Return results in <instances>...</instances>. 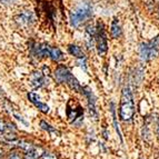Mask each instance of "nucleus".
I'll list each match as a JSON object with an SVG mask.
<instances>
[{"label":"nucleus","mask_w":159,"mask_h":159,"mask_svg":"<svg viewBox=\"0 0 159 159\" xmlns=\"http://www.w3.org/2000/svg\"><path fill=\"white\" fill-rule=\"evenodd\" d=\"M135 115V103H134L133 91L129 86L122 89L121 100L119 107V116L122 121H130Z\"/></svg>","instance_id":"obj_1"},{"label":"nucleus","mask_w":159,"mask_h":159,"mask_svg":"<svg viewBox=\"0 0 159 159\" xmlns=\"http://www.w3.org/2000/svg\"><path fill=\"white\" fill-rule=\"evenodd\" d=\"M55 79L59 82V84H67L69 87L74 89L75 91L78 93H82V87L78 82V80L74 77L67 67L65 66H58V68L55 71Z\"/></svg>","instance_id":"obj_2"},{"label":"nucleus","mask_w":159,"mask_h":159,"mask_svg":"<svg viewBox=\"0 0 159 159\" xmlns=\"http://www.w3.org/2000/svg\"><path fill=\"white\" fill-rule=\"evenodd\" d=\"M93 15V7L90 3L82 2L70 13V22L71 26L79 27L82 22H85L87 19H89Z\"/></svg>","instance_id":"obj_3"},{"label":"nucleus","mask_w":159,"mask_h":159,"mask_svg":"<svg viewBox=\"0 0 159 159\" xmlns=\"http://www.w3.org/2000/svg\"><path fill=\"white\" fill-rule=\"evenodd\" d=\"M139 56L143 61H150L159 56V37L143 43L139 47Z\"/></svg>","instance_id":"obj_4"},{"label":"nucleus","mask_w":159,"mask_h":159,"mask_svg":"<svg viewBox=\"0 0 159 159\" xmlns=\"http://www.w3.org/2000/svg\"><path fill=\"white\" fill-rule=\"evenodd\" d=\"M95 38L97 40V50H98L99 56H103L107 52L108 49V43H107V36L105 31V27L102 24H98L96 28Z\"/></svg>","instance_id":"obj_5"},{"label":"nucleus","mask_w":159,"mask_h":159,"mask_svg":"<svg viewBox=\"0 0 159 159\" xmlns=\"http://www.w3.org/2000/svg\"><path fill=\"white\" fill-rule=\"evenodd\" d=\"M67 116L71 122H75L77 119L81 120L84 118V109L78 103H76V108L72 109L69 106H67Z\"/></svg>","instance_id":"obj_6"},{"label":"nucleus","mask_w":159,"mask_h":159,"mask_svg":"<svg viewBox=\"0 0 159 159\" xmlns=\"http://www.w3.org/2000/svg\"><path fill=\"white\" fill-rule=\"evenodd\" d=\"M29 82H30V86L34 88H40L43 87V86L46 85V78H45V75L43 72L40 71H34L31 74L29 78Z\"/></svg>","instance_id":"obj_7"},{"label":"nucleus","mask_w":159,"mask_h":159,"mask_svg":"<svg viewBox=\"0 0 159 159\" xmlns=\"http://www.w3.org/2000/svg\"><path fill=\"white\" fill-rule=\"evenodd\" d=\"M82 93H85L86 97L88 99V102H89V110H90V115L93 116L95 119H97V109H96V100H95V96H93V91L89 89L88 87L82 88Z\"/></svg>","instance_id":"obj_8"},{"label":"nucleus","mask_w":159,"mask_h":159,"mask_svg":"<svg viewBox=\"0 0 159 159\" xmlns=\"http://www.w3.org/2000/svg\"><path fill=\"white\" fill-rule=\"evenodd\" d=\"M28 99H29L30 102L34 103V106L37 107L41 112H43V114H48V112H49V107H48L46 103L41 102V101H40L39 96H37L34 93H28Z\"/></svg>","instance_id":"obj_9"},{"label":"nucleus","mask_w":159,"mask_h":159,"mask_svg":"<svg viewBox=\"0 0 159 159\" xmlns=\"http://www.w3.org/2000/svg\"><path fill=\"white\" fill-rule=\"evenodd\" d=\"M32 20H34V17H32V13L28 10H25L22 11L20 15L16 17V21L19 26H22V27H27L31 25Z\"/></svg>","instance_id":"obj_10"},{"label":"nucleus","mask_w":159,"mask_h":159,"mask_svg":"<svg viewBox=\"0 0 159 159\" xmlns=\"http://www.w3.org/2000/svg\"><path fill=\"white\" fill-rule=\"evenodd\" d=\"M34 55L38 58H43V57H49V51H50V47L45 43L41 45H37L34 47Z\"/></svg>","instance_id":"obj_11"},{"label":"nucleus","mask_w":159,"mask_h":159,"mask_svg":"<svg viewBox=\"0 0 159 159\" xmlns=\"http://www.w3.org/2000/svg\"><path fill=\"white\" fill-rule=\"evenodd\" d=\"M43 155V149L41 147H32L26 151L24 159H40Z\"/></svg>","instance_id":"obj_12"},{"label":"nucleus","mask_w":159,"mask_h":159,"mask_svg":"<svg viewBox=\"0 0 159 159\" xmlns=\"http://www.w3.org/2000/svg\"><path fill=\"white\" fill-rule=\"evenodd\" d=\"M96 34V28L93 26H88L86 30V45L88 48H91L93 45V39Z\"/></svg>","instance_id":"obj_13"},{"label":"nucleus","mask_w":159,"mask_h":159,"mask_svg":"<svg viewBox=\"0 0 159 159\" xmlns=\"http://www.w3.org/2000/svg\"><path fill=\"white\" fill-rule=\"evenodd\" d=\"M111 36L116 39L121 36V27H120L119 24V20L117 18H115L112 20V24H111Z\"/></svg>","instance_id":"obj_14"},{"label":"nucleus","mask_w":159,"mask_h":159,"mask_svg":"<svg viewBox=\"0 0 159 159\" xmlns=\"http://www.w3.org/2000/svg\"><path fill=\"white\" fill-rule=\"evenodd\" d=\"M49 57H50L53 61H60L64 59V53H62V51H61L59 48H56V47L50 48Z\"/></svg>","instance_id":"obj_15"},{"label":"nucleus","mask_w":159,"mask_h":159,"mask_svg":"<svg viewBox=\"0 0 159 159\" xmlns=\"http://www.w3.org/2000/svg\"><path fill=\"white\" fill-rule=\"evenodd\" d=\"M68 51L70 55H72V56L77 57V58L79 59H84L85 58V53L82 52V50L80 49V47H78V46L76 45H70L68 47Z\"/></svg>","instance_id":"obj_16"},{"label":"nucleus","mask_w":159,"mask_h":159,"mask_svg":"<svg viewBox=\"0 0 159 159\" xmlns=\"http://www.w3.org/2000/svg\"><path fill=\"white\" fill-rule=\"evenodd\" d=\"M40 127L43 128V130H46V131H48L49 134H51V135H57V136L60 135V133H59L58 130L55 129L52 126H50L48 122H46L45 120H41V121H40Z\"/></svg>","instance_id":"obj_17"},{"label":"nucleus","mask_w":159,"mask_h":159,"mask_svg":"<svg viewBox=\"0 0 159 159\" xmlns=\"http://www.w3.org/2000/svg\"><path fill=\"white\" fill-rule=\"evenodd\" d=\"M111 115H112V120H114L115 128H116L117 133H118V136H119V138H120V141H121V143H124V140H122V135H121V133H120V129H119V126H118V124H117L116 111H115V105H114V103H111Z\"/></svg>","instance_id":"obj_18"},{"label":"nucleus","mask_w":159,"mask_h":159,"mask_svg":"<svg viewBox=\"0 0 159 159\" xmlns=\"http://www.w3.org/2000/svg\"><path fill=\"white\" fill-rule=\"evenodd\" d=\"M9 110H10V112H11V114H12V116L15 117V118H16L17 120H19V121H21L22 124H24V125L28 126V122H27L26 120L24 119V117H22L21 115H19L17 111H15V110H13V109L11 108V107H10V108H9Z\"/></svg>","instance_id":"obj_19"},{"label":"nucleus","mask_w":159,"mask_h":159,"mask_svg":"<svg viewBox=\"0 0 159 159\" xmlns=\"http://www.w3.org/2000/svg\"><path fill=\"white\" fill-rule=\"evenodd\" d=\"M43 159H58V156L53 152H49V151H43V155L41 157Z\"/></svg>","instance_id":"obj_20"},{"label":"nucleus","mask_w":159,"mask_h":159,"mask_svg":"<svg viewBox=\"0 0 159 159\" xmlns=\"http://www.w3.org/2000/svg\"><path fill=\"white\" fill-rule=\"evenodd\" d=\"M43 71H45V74H43V75H45V76H46V75H47V76H49V74H50V70H49V68H48V67H43Z\"/></svg>","instance_id":"obj_21"},{"label":"nucleus","mask_w":159,"mask_h":159,"mask_svg":"<svg viewBox=\"0 0 159 159\" xmlns=\"http://www.w3.org/2000/svg\"><path fill=\"white\" fill-rule=\"evenodd\" d=\"M9 159H21V158H20L17 154H12L10 157H9Z\"/></svg>","instance_id":"obj_22"},{"label":"nucleus","mask_w":159,"mask_h":159,"mask_svg":"<svg viewBox=\"0 0 159 159\" xmlns=\"http://www.w3.org/2000/svg\"><path fill=\"white\" fill-rule=\"evenodd\" d=\"M0 2H2V3H10L11 0H0Z\"/></svg>","instance_id":"obj_23"},{"label":"nucleus","mask_w":159,"mask_h":159,"mask_svg":"<svg viewBox=\"0 0 159 159\" xmlns=\"http://www.w3.org/2000/svg\"><path fill=\"white\" fill-rule=\"evenodd\" d=\"M2 157H3V150L0 149V158H2Z\"/></svg>","instance_id":"obj_24"},{"label":"nucleus","mask_w":159,"mask_h":159,"mask_svg":"<svg viewBox=\"0 0 159 159\" xmlns=\"http://www.w3.org/2000/svg\"><path fill=\"white\" fill-rule=\"evenodd\" d=\"M157 133H158V136H159V126H158V128H157Z\"/></svg>","instance_id":"obj_25"},{"label":"nucleus","mask_w":159,"mask_h":159,"mask_svg":"<svg viewBox=\"0 0 159 159\" xmlns=\"http://www.w3.org/2000/svg\"><path fill=\"white\" fill-rule=\"evenodd\" d=\"M157 3H158V5H159V0H157Z\"/></svg>","instance_id":"obj_26"},{"label":"nucleus","mask_w":159,"mask_h":159,"mask_svg":"<svg viewBox=\"0 0 159 159\" xmlns=\"http://www.w3.org/2000/svg\"><path fill=\"white\" fill-rule=\"evenodd\" d=\"M139 159H143V158H139Z\"/></svg>","instance_id":"obj_27"}]
</instances>
